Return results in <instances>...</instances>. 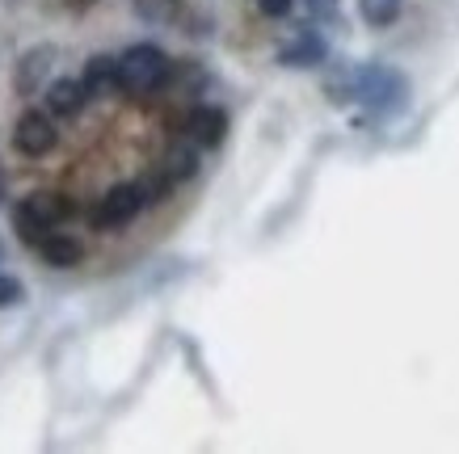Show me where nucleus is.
I'll use <instances>...</instances> for the list:
<instances>
[{
    "label": "nucleus",
    "mask_w": 459,
    "mask_h": 454,
    "mask_svg": "<svg viewBox=\"0 0 459 454\" xmlns=\"http://www.w3.org/2000/svg\"><path fill=\"white\" fill-rule=\"evenodd\" d=\"M118 72H123V89L126 93H152L169 81V59L160 47H131L123 59H118Z\"/></svg>",
    "instance_id": "obj_1"
},
{
    "label": "nucleus",
    "mask_w": 459,
    "mask_h": 454,
    "mask_svg": "<svg viewBox=\"0 0 459 454\" xmlns=\"http://www.w3.org/2000/svg\"><path fill=\"white\" fill-rule=\"evenodd\" d=\"M148 207V193H143V185H114L106 198H101L98 207H93V227L98 232H106V227H123V223H131L140 210Z\"/></svg>",
    "instance_id": "obj_2"
},
{
    "label": "nucleus",
    "mask_w": 459,
    "mask_h": 454,
    "mask_svg": "<svg viewBox=\"0 0 459 454\" xmlns=\"http://www.w3.org/2000/svg\"><path fill=\"white\" fill-rule=\"evenodd\" d=\"M404 93H409V84H404L401 72H392V68H367L359 76V97L371 101L376 110H401Z\"/></svg>",
    "instance_id": "obj_3"
},
{
    "label": "nucleus",
    "mask_w": 459,
    "mask_h": 454,
    "mask_svg": "<svg viewBox=\"0 0 459 454\" xmlns=\"http://www.w3.org/2000/svg\"><path fill=\"white\" fill-rule=\"evenodd\" d=\"M13 143H17V151H26V156H47V151L56 148V126H51L47 114L26 110L22 118H17Z\"/></svg>",
    "instance_id": "obj_4"
},
{
    "label": "nucleus",
    "mask_w": 459,
    "mask_h": 454,
    "mask_svg": "<svg viewBox=\"0 0 459 454\" xmlns=\"http://www.w3.org/2000/svg\"><path fill=\"white\" fill-rule=\"evenodd\" d=\"M186 131H190V139H195L198 148H215V143H223V135H228V114L215 110V106H198V110L186 118Z\"/></svg>",
    "instance_id": "obj_5"
},
{
    "label": "nucleus",
    "mask_w": 459,
    "mask_h": 454,
    "mask_svg": "<svg viewBox=\"0 0 459 454\" xmlns=\"http://www.w3.org/2000/svg\"><path fill=\"white\" fill-rule=\"evenodd\" d=\"M84 89L89 97H110L114 89H123V72H118V59H89V68H84Z\"/></svg>",
    "instance_id": "obj_6"
},
{
    "label": "nucleus",
    "mask_w": 459,
    "mask_h": 454,
    "mask_svg": "<svg viewBox=\"0 0 459 454\" xmlns=\"http://www.w3.org/2000/svg\"><path fill=\"white\" fill-rule=\"evenodd\" d=\"M84 97H89L84 81H56L47 89V110L59 114V118H72L84 106Z\"/></svg>",
    "instance_id": "obj_7"
},
{
    "label": "nucleus",
    "mask_w": 459,
    "mask_h": 454,
    "mask_svg": "<svg viewBox=\"0 0 459 454\" xmlns=\"http://www.w3.org/2000/svg\"><path fill=\"white\" fill-rule=\"evenodd\" d=\"M320 59H325V42L316 34H307V30H299V39L279 51V64H287V68H312Z\"/></svg>",
    "instance_id": "obj_8"
},
{
    "label": "nucleus",
    "mask_w": 459,
    "mask_h": 454,
    "mask_svg": "<svg viewBox=\"0 0 459 454\" xmlns=\"http://www.w3.org/2000/svg\"><path fill=\"white\" fill-rule=\"evenodd\" d=\"M39 253H42V261L56 265V270H72V265H81V257H84L81 240H72V236H47L39 244Z\"/></svg>",
    "instance_id": "obj_9"
},
{
    "label": "nucleus",
    "mask_w": 459,
    "mask_h": 454,
    "mask_svg": "<svg viewBox=\"0 0 459 454\" xmlns=\"http://www.w3.org/2000/svg\"><path fill=\"white\" fill-rule=\"evenodd\" d=\"M47 68H51V51L42 47V51H30L22 64H17V93L30 97L34 89H39V81L47 76Z\"/></svg>",
    "instance_id": "obj_10"
},
{
    "label": "nucleus",
    "mask_w": 459,
    "mask_h": 454,
    "mask_svg": "<svg viewBox=\"0 0 459 454\" xmlns=\"http://www.w3.org/2000/svg\"><path fill=\"white\" fill-rule=\"evenodd\" d=\"M13 227H17V236L26 240V244H34L39 248L47 236H51V223H42L34 210H30V202H22V207L13 210Z\"/></svg>",
    "instance_id": "obj_11"
},
{
    "label": "nucleus",
    "mask_w": 459,
    "mask_h": 454,
    "mask_svg": "<svg viewBox=\"0 0 459 454\" xmlns=\"http://www.w3.org/2000/svg\"><path fill=\"white\" fill-rule=\"evenodd\" d=\"M26 202H30V210H34L42 223H51V227H56V223H64L72 215V207L59 198V193H30Z\"/></svg>",
    "instance_id": "obj_12"
},
{
    "label": "nucleus",
    "mask_w": 459,
    "mask_h": 454,
    "mask_svg": "<svg viewBox=\"0 0 459 454\" xmlns=\"http://www.w3.org/2000/svg\"><path fill=\"white\" fill-rule=\"evenodd\" d=\"M165 177L173 181V185H178V181H186V177H195L198 173V156H195V148H173L165 156Z\"/></svg>",
    "instance_id": "obj_13"
},
{
    "label": "nucleus",
    "mask_w": 459,
    "mask_h": 454,
    "mask_svg": "<svg viewBox=\"0 0 459 454\" xmlns=\"http://www.w3.org/2000/svg\"><path fill=\"white\" fill-rule=\"evenodd\" d=\"M359 13L367 26H392L401 17V0H359Z\"/></svg>",
    "instance_id": "obj_14"
},
{
    "label": "nucleus",
    "mask_w": 459,
    "mask_h": 454,
    "mask_svg": "<svg viewBox=\"0 0 459 454\" xmlns=\"http://www.w3.org/2000/svg\"><path fill=\"white\" fill-rule=\"evenodd\" d=\"M135 13L143 21H156V26H165L178 17V0H135Z\"/></svg>",
    "instance_id": "obj_15"
},
{
    "label": "nucleus",
    "mask_w": 459,
    "mask_h": 454,
    "mask_svg": "<svg viewBox=\"0 0 459 454\" xmlns=\"http://www.w3.org/2000/svg\"><path fill=\"white\" fill-rule=\"evenodd\" d=\"M22 295H26V290H22V282H17V278L0 274V307H17V303H22Z\"/></svg>",
    "instance_id": "obj_16"
},
{
    "label": "nucleus",
    "mask_w": 459,
    "mask_h": 454,
    "mask_svg": "<svg viewBox=\"0 0 459 454\" xmlns=\"http://www.w3.org/2000/svg\"><path fill=\"white\" fill-rule=\"evenodd\" d=\"M291 4L295 0H257V9H262L265 17H287L291 13Z\"/></svg>",
    "instance_id": "obj_17"
},
{
    "label": "nucleus",
    "mask_w": 459,
    "mask_h": 454,
    "mask_svg": "<svg viewBox=\"0 0 459 454\" xmlns=\"http://www.w3.org/2000/svg\"><path fill=\"white\" fill-rule=\"evenodd\" d=\"M307 9L316 17H333L337 13V0H307Z\"/></svg>",
    "instance_id": "obj_18"
},
{
    "label": "nucleus",
    "mask_w": 459,
    "mask_h": 454,
    "mask_svg": "<svg viewBox=\"0 0 459 454\" xmlns=\"http://www.w3.org/2000/svg\"><path fill=\"white\" fill-rule=\"evenodd\" d=\"M0 202H4V168H0Z\"/></svg>",
    "instance_id": "obj_19"
},
{
    "label": "nucleus",
    "mask_w": 459,
    "mask_h": 454,
    "mask_svg": "<svg viewBox=\"0 0 459 454\" xmlns=\"http://www.w3.org/2000/svg\"><path fill=\"white\" fill-rule=\"evenodd\" d=\"M68 4H76V9H84V4H93V0H68Z\"/></svg>",
    "instance_id": "obj_20"
},
{
    "label": "nucleus",
    "mask_w": 459,
    "mask_h": 454,
    "mask_svg": "<svg viewBox=\"0 0 459 454\" xmlns=\"http://www.w3.org/2000/svg\"><path fill=\"white\" fill-rule=\"evenodd\" d=\"M0 265H4V244H0Z\"/></svg>",
    "instance_id": "obj_21"
}]
</instances>
